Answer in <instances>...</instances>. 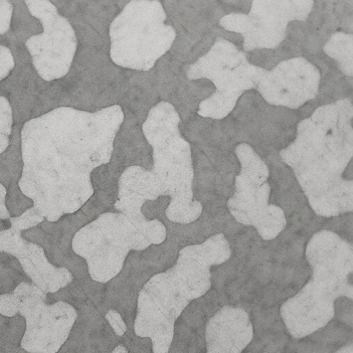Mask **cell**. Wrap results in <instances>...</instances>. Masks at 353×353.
<instances>
[{
  "label": "cell",
  "mask_w": 353,
  "mask_h": 353,
  "mask_svg": "<svg viewBox=\"0 0 353 353\" xmlns=\"http://www.w3.org/2000/svg\"><path fill=\"white\" fill-rule=\"evenodd\" d=\"M123 120L119 105L93 112L62 107L25 125L19 187L46 221L58 222L91 199L92 173L110 161Z\"/></svg>",
  "instance_id": "1"
},
{
  "label": "cell",
  "mask_w": 353,
  "mask_h": 353,
  "mask_svg": "<svg viewBox=\"0 0 353 353\" xmlns=\"http://www.w3.org/2000/svg\"><path fill=\"white\" fill-rule=\"evenodd\" d=\"M181 122L179 113L168 102L161 101L149 110L141 128L152 148V168L132 165L122 172L117 210L141 216L145 203L168 196L165 216L172 223L189 225L201 216L203 206L194 199L192 148L181 135Z\"/></svg>",
  "instance_id": "2"
},
{
  "label": "cell",
  "mask_w": 353,
  "mask_h": 353,
  "mask_svg": "<svg viewBox=\"0 0 353 353\" xmlns=\"http://www.w3.org/2000/svg\"><path fill=\"white\" fill-rule=\"evenodd\" d=\"M318 216L337 217L353 210V181L343 176L352 158V130L301 129L280 152Z\"/></svg>",
  "instance_id": "3"
},
{
  "label": "cell",
  "mask_w": 353,
  "mask_h": 353,
  "mask_svg": "<svg viewBox=\"0 0 353 353\" xmlns=\"http://www.w3.org/2000/svg\"><path fill=\"white\" fill-rule=\"evenodd\" d=\"M166 235L165 227L157 219L106 212L75 233L72 248L86 261L91 279L107 283L119 274L131 251L161 245Z\"/></svg>",
  "instance_id": "4"
},
{
  "label": "cell",
  "mask_w": 353,
  "mask_h": 353,
  "mask_svg": "<svg viewBox=\"0 0 353 353\" xmlns=\"http://www.w3.org/2000/svg\"><path fill=\"white\" fill-rule=\"evenodd\" d=\"M159 1L132 0L110 26V57L117 66L148 72L171 48L174 29Z\"/></svg>",
  "instance_id": "5"
},
{
  "label": "cell",
  "mask_w": 353,
  "mask_h": 353,
  "mask_svg": "<svg viewBox=\"0 0 353 353\" xmlns=\"http://www.w3.org/2000/svg\"><path fill=\"white\" fill-rule=\"evenodd\" d=\"M241 165L234 192L227 208L239 223L254 228L263 240H274L284 230L286 217L279 207L270 203V170L253 148L239 144L235 150Z\"/></svg>",
  "instance_id": "6"
},
{
  "label": "cell",
  "mask_w": 353,
  "mask_h": 353,
  "mask_svg": "<svg viewBox=\"0 0 353 353\" xmlns=\"http://www.w3.org/2000/svg\"><path fill=\"white\" fill-rule=\"evenodd\" d=\"M32 15L43 25L44 32L32 37L27 46L41 77L50 81L70 71L77 48V37L69 21L48 1L26 2Z\"/></svg>",
  "instance_id": "7"
},
{
  "label": "cell",
  "mask_w": 353,
  "mask_h": 353,
  "mask_svg": "<svg viewBox=\"0 0 353 353\" xmlns=\"http://www.w3.org/2000/svg\"><path fill=\"white\" fill-rule=\"evenodd\" d=\"M46 219L34 208L10 219L11 228L0 231V253L15 258L32 283L45 294H54L74 280L66 268H57L48 259L44 249L22 236V232L37 227Z\"/></svg>",
  "instance_id": "8"
},
{
  "label": "cell",
  "mask_w": 353,
  "mask_h": 353,
  "mask_svg": "<svg viewBox=\"0 0 353 353\" xmlns=\"http://www.w3.org/2000/svg\"><path fill=\"white\" fill-rule=\"evenodd\" d=\"M21 294L19 314L26 321L21 346L29 353H57L68 339L64 336L69 305L58 301L47 303V294L33 283L23 282L16 288Z\"/></svg>",
  "instance_id": "9"
},
{
  "label": "cell",
  "mask_w": 353,
  "mask_h": 353,
  "mask_svg": "<svg viewBox=\"0 0 353 353\" xmlns=\"http://www.w3.org/2000/svg\"><path fill=\"white\" fill-rule=\"evenodd\" d=\"M125 344L106 316L96 312L77 313L68 339L57 353H112Z\"/></svg>",
  "instance_id": "10"
},
{
  "label": "cell",
  "mask_w": 353,
  "mask_h": 353,
  "mask_svg": "<svg viewBox=\"0 0 353 353\" xmlns=\"http://www.w3.org/2000/svg\"><path fill=\"white\" fill-rule=\"evenodd\" d=\"M214 310L204 297L191 301L174 322L168 353H206V325Z\"/></svg>",
  "instance_id": "11"
},
{
  "label": "cell",
  "mask_w": 353,
  "mask_h": 353,
  "mask_svg": "<svg viewBox=\"0 0 353 353\" xmlns=\"http://www.w3.org/2000/svg\"><path fill=\"white\" fill-rule=\"evenodd\" d=\"M11 226L10 220L0 221V231L10 229ZM23 282L32 283L18 261L9 254L0 253V295L12 293Z\"/></svg>",
  "instance_id": "12"
},
{
  "label": "cell",
  "mask_w": 353,
  "mask_h": 353,
  "mask_svg": "<svg viewBox=\"0 0 353 353\" xmlns=\"http://www.w3.org/2000/svg\"><path fill=\"white\" fill-rule=\"evenodd\" d=\"M26 330V321L21 314L8 317L0 314V353H29L21 346Z\"/></svg>",
  "instance_id": "13"
},
{
  "label": "cell",
  "mask_w": 353,
  "mask_h": 353,
  "mask_svg": "<svg viewBox=\"0 0 353 353\" xmlns=\"http://www.w3.org/2000/svg\"><path fill=\"white\" fill-rule=\"evenodd\" d=\"M12 123L10 103L5 98L0 97V154H3L10 145Z\"/></svg>",
  "instance_id": "14"
},
{
  "label": "cell",
  "mask_w": 353,
  "mask_h": 353,
  "mask_svg": "<svg viewBox=\"0 0 353 353\" xmlns=\"http://www.w3.org/2000/svg\"><path fill=\"white\" fill-rule=\"evenodd\" d=\"M21 299V294L17 288L11 294L0 295V314L8 317L17 316Z\"/></svg>",
  "instance_id": "15"
},
{
  "label": "cell",
  "mask_w": 353,
  "mask_h": 353,
  "mask_svg": "<svg viewBox=\"0 0 353 353\" xmlns=\"http://www.w3.org/2000/svg\"><path fill=\"white\" fill-rule=\"evenodd\" d=\"M14 67V61L10 51L0 46V81L7 77Z\"/></svg>",
  "instance_id": "16"
},
{
  "label": "cell",
  "mask_w": 353,
  "mask_h": 353,
  "mask_svg": "<svg viewBox=\"0 0 353 353\" xmlns=\"http://www.w3.org/2000/svg\"><path fill=\"white\" fill-rule=\"evenodd\" d=\"M12 6L8 1H0V34L8 32L10 26Z\"/></svg>",
  "instance_id": "17"
},
{
  "label": "cell",
  "mask_w": 353,
  "mask_h": 353,
  "mask_svg": "<svg viewBox=\"0 0 353 353\" xmlns=\"http://www.w3.org/2000/svg\"><path fill=\"white\" fill-rule=\"evenodd\" d=\"M7 195L6 188L0 183V221H8L12 218L6 205Z\"/></svg>",
  "instance_id": "18"
}]
</instances>
